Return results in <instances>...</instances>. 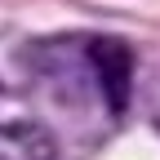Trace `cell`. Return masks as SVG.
Returning <instances> with one entry per match:
<instances>
[{
	"label": "cell",
	"mask_w": 160,
	"mask_h": 160,
	"mask_svg": "<svg viewBox=\"0 0 160 160\" xmlns=\"http://www.w3.org/2000/svg\"><path fill=\"white\" fill-rule=\"evenodd\" d=\"M0 160H58V142L45 125L5 120L0 125Z\"/></svg>",
	"instance_id": "1"
}]
</instances>
